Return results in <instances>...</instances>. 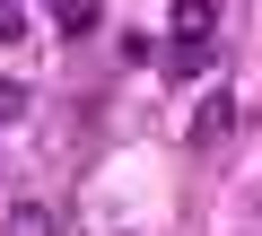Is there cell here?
I'll use <instances>...</instances> for the list:
<instances>
[{
  "mask_svg": "<svg viewBox=\"0 0 262 236\" xmlns=\"http://www.w3.org/2000/svg\"><path fill=\"white\" fill-rule=\"evenodd\" d=\"M166 70H175V79H201V70H219V44H166Z\"/></svg>",
  "mask_w": 262,
  "mask_h": 236,
  "instance_id": "277c9868",
  "label": "cell"
},
{
  "mask_svg": "<svg viewBox=\"0 0 262 236\" xmlns=\"http://www.w3.org/2000/svg\"><path fill=\"white\" fill-rule=\"evenodd\" d=\"M27 105H35V96H27L18 79H0V123H27Z\"/></svg>",
  "mask_w": 262,
  "mask_h": 236,
  "instance_id": "5b68a950",
  "label": "cell"
},
{
  "mask_svg": "<svg viewBox=\"0 0 262 236\" xmlns=\"http://www.w3.org/2000/svg\"><path fill=\"white\" fill-rule=\"evenodd\" d=\"M210 0H175V27H166V44H210Z\"/></svg>",
  "mask_w": 262,
  "mask_h": 236,
  "instance_id": "3957f363",
  "label": "cell"
},
{
  "mask_svg": "<svg viewBox=\"0 0 262 236\" xmlns=\"http://www.w3.org/2000/svg\"><path fill=\"white\" fill-rule=\"evenodd\" d=\"M0 44H27V18L18 9H0Z\"/></svg>",
  "mask_w": 262,
  "mask_h": 236,
  "instance_id": "8992f818",
  "label": "cell"
},
{
  "mask_svg": "<svg viewBox=\"0 0 262 236\" xmlns=\"http://www.w3.org/2000/svg\"><path fill=\"white\" fill-rule=\"evenodd\" d=\"M0 9H18V0H0Z\"/></svg>",
  "mask_w": 262,
  "mask_h": 236,
  "instance_id": "52a82bcc",
  "label": "cell"
},
{
  "mask_svg": "<svg viewBox=\"0 0 262 236\" xmlns=\"http://www.w3.org/2000/svg\"><path fill=\"white\" fill-rule=\"evenodd\" d=\"M236 123H245V105H236L227 88H210V96L192 105V123H184V140H192V149H219V140H227Z\"/></svg>",
  "mask_w": 262,
  "mask_h": 236,
  "instance_id": "6da1fadb",
  "label": "cell"
},
{
  "mask_svg": "<svg viewBox=\"0 0 262 236\" xmlns=\"http://www.w3.org/2000/svg\"><path fill=\"white\" fill-rule=\"evenodd\" d=\"M0 236H61V210H53V201H9Z\"/></svg>",
  "mask_w": 262,
  "mask_h": 236,
  "instance_id": "7a4b0ae2",
  "label": "cell"
}]
</instances>
